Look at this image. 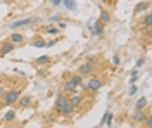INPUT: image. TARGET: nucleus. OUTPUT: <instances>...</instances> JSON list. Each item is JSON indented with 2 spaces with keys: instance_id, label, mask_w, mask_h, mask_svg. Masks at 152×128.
<instances>
[{
  "instance_id": "1",
  "label": "nucleus",
  "mask_w": 152,
  "mask_h": 128,
  "mask_svg": "<svg viewBox=\"0 0 152 128\" xmlns=\"http://www.w3.org/2000/svg\"><path fill=\"white\" fill-rule=\"evenodd\" d=\"M21 89H10V90H5V94L2 95V104L4 106H14L18 104L19 97H21Z\"/></svg>"
},
{
  "instance_id": "2",
  "label": "nucleus",
  "mask_w": 152,
  "mask_h": 128,
  "mask_svg": "<svg viewBox=\"0 0 152 128\" xmlns=\"http://www.w3.org/2000/svg\"><path fill=\"white\" fill-rule=\"evenodd\" d=\"M40 23V18L37 16H33V18H24V19H18V21H12L9 24V28L12 31H18L19 28H23V26H35Z\"/></svg>"
},
{
  "instance_id": "3",
  "label": "nucleus",
  "mask_w": 152,
  "mask_h": 128,
  "mask_svg": "<svg viewBox=\"0 0 152 128\" xmlns=\"http://www.w3.org/2000/svg\"><path fill=\"white\" fill-rule=\"evenodd\" d=\"M97 69H100V66H99V62H95V61H92V62H83L80 68H78V73L81 75V76H92Z\"/></svg>"
},
{
  "instance_id": "4",
  "label": "nucleus",
  "mask_w": 152,
  "mask_h": 128,
  "mask_svg": "<svg viewBox=\"0 0 152 128\" xmlns=\"http://www.w3.org/2000/svg\"><path fill=\"white\" fill-rule=\"evenodd\" d=\"M67 100H69V95H67V94H64V92L57 94L56 102H54V111H56V113H59V111H61V109L67 104Z\"/></svg>"
},
{
  "instance_id": "5",
  "label": "nucleus",
  "mask_w": 152,
  "mask_h": 128,
  "mask_svg": "<svg viewBox=\"0 0 152 128\" xmlns=\"http://www.w3.org/2000/svg\"><path fill=\"white\" fill-rule=\"evenodd\" d=\"M88 83V87H90V92L94 94V92H97V90H100L102 87H104V78H99V76H92V78L86 81Z\"/></svg>"
},
{
  "instance_id": "6",
  "label": "nucleus",
  "mask_w": 152,
  "mask_h": 128,
  "mask_svg": "<svg viewBox=\"0 0 152 128\" xmlns=\"http://www.w3.org/2000/svg\"><path fill=\"white\" fill-rule=\"evenodd\" d=\"M7 42H10L12 45H23V43L26 42V37H24L23 33H18V31H14V33L10 35L9 38H7Z\"/></svg>"
},
{
  "instance_id": "7",
  "label": "nucleus",
  "mask_w": 152,
  "mask_h": 128,
  "mask_svg": "<svg viewBox=\"0 0 152 128\" xmlns=\"http://www.w3.org/2000/svg\"><path fill=\"white\" fill-rule=\"evenodd\" d=\"M147 113H149L147 109H135L132 114L133 123H142L143 119H145V116H147Z\"/></svg>"
},
{
  "instance_id": "8",
  "label": "nucleus",
  "mask_w": 152,
  "mask_h": 128,
  "mask_svg": "<svg viewBox=\"0 0 152 128\" xmlns=\"http://www.w3.org/2000/svg\"><path fill=\"white\" fill-rule=\"evenodd\" d=\"M149 9H151V2H149V0H143V2H140V4H137V5H135L133 14H135V16H138V14H142V12H147Z\"/></svg>"
},
{
  "instance_id": "9",
  "label": "nucleus",
  "mask_w": 152,
  "mask_h": 128,
  "mask_svg": "<svg viewBox=\"0 0 152 128\" xmlns=\"http://www.w3.org/2000/svg\"><path fill=\"white\" fill-rule=\"evenodd\" d=\"M105 31V24H102L99 19H95L94 23H92V33L94 35H99V37H102Z\"/></svg>"
},
{
  "instance_id": "10",
  "label": "nucleus",
  "mask_w": 152,
  "mask_h": 128,
  "mask_svg": "<svg viewBox=\"0 0 152 128\" xmlns=\"http://www.w3.org/2000/svg\"><path fill=\"white\" fill-rule=\"evenodd\" d=\"M14 49H16V45H12L10 42H2V45H0V56H7Z\"/></svg>"
},
{
  "instance_id": "11",
  "label": "nucleus",
  "mask_w": 152,
  "mask_h": 128,
  "mask_svg": "<svg viewBox=\"0 0 152 128\" xmlns=\"http://www.w3.org/2000/svg\"><path fill=\"white\" fill-rule=\"evenodd\" d=\"M76 89H78V87H76V85H73L69 80H66V81H64V85H62V92H64V94H67V95H73V94H76Z\"/></svg>"
},
{
  "instance_id": "12",
  "label": "nucleus",
  "mask_w": 152,
  "mask_h": 128,
  "mask_svg": "<svg viewBox=\"0 0 152 128\" xmlns=\"http://www.w3.org/2000/svg\"><path fill=\"white\" fill-rule=\"evenodd\" d=\"M99 21H100L102 24H109V23L113 21V14L107 12V10H100V14H99Z\"/></svg>"
},
{
  "instance_id": "13",
  "label": "nucleus",
  "mask_w": 152,
  "mask_h": 128,
  "mask_svg": "<svg viewBox=\"0 0 152 128\" xmlns=\"http://www.w3.org/2000/svg\"><path fill=\"white\" fill-rule=\"evenodd\" d=\"M81 102H83V95H80V94H73V95H69V104H71V106L80 108Z\"/></svg>"
},
{
  "instance_id": "14",
  "label": "nucleus",
  "mask_w": 152,
  "mask_h": 128,
  "mask_svg": "<svg viewBox=\"0 0 152 128\" xmlns=\"http://www.w3.org/2000/svg\"><path fill=\"white\" fill-rule=\"evenodd\" d=\"M151 21H152V16L149 14V12H145V14H143V18L140 19V24H142L143 30L151 31Z\"/></svg>"
},
{
  "instance_id": "15",
  "label": "nucleus",
  "mask_w": 152,
  "mask_h": 128,
  "mask_svg": "<svg viewBox=\"0 0 152 128\" xmlns=\"http://www.w3.org/2000/svg\"><path fill=\"white\" fill-rule=\"evenodd\" d=\"M69 81H71L73 85H76V87H80V85L85 81V76H81L80 73H73V75L69 76Z\"/></svg>"
},
{
  "instance_id": "16",
  "label": "nucleus",
  "mask_w": 152,
  "mask_h": 128,
  "mask_svg": "<svg viewBox=\"0 0 152 128\" xmlns=\"http://www.w3.org/2000/svg\"><path fill=\"white\" fill-rule=\"evenodd\" d=\"M31 102H33V97H31V95H21L19 100H18L19 108H28Z\"/></svg>"
},
{
  "instance_id": "17",
  "label": "nucleus",
  "mask_w": 152,
  "mask_h": 128,
  "mask_svg": "<svg viewBox=\"0 0 152 128\" xmlns=\"http://www.w3.org/2000/svg\"><path fill=\"white\" fill-rule=\"evenodd\" d=\"M16 118H18L16 109H9V111L5 113V116H4V121H5V123H12V121H16Z\"/></svg>"
},
{
  "instance_id": "18",
  "label": "nucleus",
  "mask_w": 152,
  "mask_h": 128,
  "mask_svg": "<svg viewBox=\"0 0 152 128\" xmlns=\"http://www.w3.org/2000/svg\"><path fill=\"white\" fill-rule=\"evenodd\" d=\"M75 109H76V108H75V106H71V104H69V100H67V104H66L62 109H61L59 113H61L62 116H71V114L75 113Z\"/></svg>"
},
{
  "instance_id": "19",
  "label": "nucleus",
  "mask_w": 152,
  "mask_h": 128,
  "mask_svg": "<svg viewBox=\"0 0 152 128\" xmlns=\"http://www.w3.org/2000/svg\"><path fill=\"white\" fill-rule=\"evenodd\" d=\"M29 43H31L33 47H37V49H45V43H47V42H45L43 37H37V38L33 40V42H29Z\"/></svg>"
},
{
  "instance_id": "20",
  "label": "nucleus",
  "mask_w": 152,
  "mask_h": 128,
  "mask_svg": "<svg viewBox=\"0 0 152 128\" xmlns=\"http://www.w3.org/2000/svg\"><path fill=\"white\" fill-rule=\"evenodd\" d=\"M50 56H40V57H37V61H35V64L37 66H47V64H50Z\"/></svg>"
},
{
  "instance_id": "21",
  "label": "nucleus",
  "mask_w": 152,
  "mask_h": 128,
  "mask_svg": "<svg viewBox=\"0 0 152 128\" xmlns=\"http://www.w3.org/2000/svg\"><path fill=\"white\" fill-rule=\"evenodd\" d=\"M147 106H149V99L140 97L137 100V104H135V109H147Z\"/></svg>"
},
{
  "instance_id": "22",
  "label": "nucleus",
  "mask_w": 152,
  "mask_h": 128,
  "mask_svg": "<svg viewBox=\"0 0 152 128\" xmlns=\"http://www.w3.org/2000/svg\"><path fill=\"white\" fill-rule=\"evenodd\" d=\"M42 33H43V35H59V28H57L56 24H50V26H47Z\"/></svg>"
},
{
  "instance_id": "23",
  "label": "nucleus",
  "mask_w": 152,
  "mask_h": 128,
  "mask_svg": "<svg viewBox=\"0 0 152 128\" xmlns=\"http://www.w3.org/2000/svg\"><path fill=\"white\" fill-rule=\"evenodd\" d=\"M62 4H64L69 10H76V2L75 0H62Z\"/></svg>"
},
{
  "instance_id": "24",
  "label": "nucleus",
  "mask_w": 152,
  "mask_h": 128,
  "mask_svg": "<svg viewBox=\"0 0 152 128\" xmlns=\"http://www.w3.org/2000/svg\"><path fill=\"white\" fill-rule=\"evenodd\" d=\"M142 123H145V128H152V116H151V113H147V116H145V119H143Z\"/></svg>"
},
{
  "instance_id": "25",
  "label": "nucleus",
  "mask_w": 152,
  "mask_h": 128,
  "mask_svg": "<svg viewBox=\"0 0 152 128\" xmlns=\"http://www.w3.org/2000/svg\"><path fill=\"white\" fill-rule=\"evenodd\" d=\"M143 62H145V57H140V59H138L137 62H135V68H138V69H140V68L143 66Z\"/></svg>"
},
{
  "instance_id": "26",
  "label": "nucleus",
  "mask_w": 152,
  "mask_h": 128,
  "mask_svg": "<svg viewBox=\"0 0 152 128\" xmlns=\"http://www.w3.org/2000/svg\"><path fill=\"white\" fill-rule=\"evenodd\" d=\"M48 2H50L52 7H59V5H62V0H48Z\"/></svg>"
},
{
  "instance_id": "27",
  "label": "nucleus",
  "mask_w": 152,
  "mask_h": 128,
  "mask_svg": "<svg viewBox=\"0 0 152 128\" xmlns=\"http://www.w3.org/2000/svg\"><path fill=\"white\" fill-rule=\"evenodd\" d=\"M56 26L59 28V31H62V30H66V28H67V24H66V23H62V21H59Z\"/></svg>"
},
{
  "instance_id": "28",
  "label": "nucleus",
  "mask_w": 152,
  "mask_h": 128,
  "mask_svg": "<svg viewBox=\"0 0 152 128\" xmlns=\"http://www.w3.org/2000/svg\"><path fill=\"white\" fill-rule=\"evenodd\" d=\"M56 43H57V38H54V40H48L47 43H45V47H48V49H50V47H54Z\"/></svg>"
},
{
  "instance_id": "29",
  "label": "nucleus",
  "mask_w": 152,
  "mask_h": 128,
  "mask_svg": "<svg viewBox=\"0 0 152 128\" xmlns=\"http://www.w3.org/2000/svg\"><path fill=\"white\" fill-rule=\"evenodd\" d=\"M137 92H138V89H137V85H132V87H130V92H128V94H130V95H135Z\"/></svg>"
},
{
  "instance_id": "30",
  "label": "nucleus",
  "mask_w": 152,
  "mask_h": 128,
  "mask_svg": "<svg viewBox=\"0 0 152 128\" xmlns=\"http://www.w3.org/2000/svg\"><path fill=\"white\" fill-rule=\"evenodd\" d=\"M5 83H0V99H2V95H4V94H5Z\"/></svg>"
},
{
  "instance_id": "31",
  "label": "nucleus",
  "mask_w": 152,
  "mask_h": 128,
  "mask_svg": "<svg viewBox=\"0 0 152 128\" xmlns=\"http://www.w3.org/2000/svg\"><path fill=\"white\" fill-rule=\"evenodd\" d=\"M50 21H52V23H59V21H61V14H57V16H52V18H50Z\"/></svg>"
},
{
  "instance_id": "32",
  "label": "nucleus",
  "mask_w": 152,
  "mask_h": 128,
  "mask_svg": "<svg viewBox=\"0 0 152 128\" xmlns=\"http://www.w3.org/2000/svg\"><path fill=\"white\" fill-rule=\"evenodd\" d=\"M138 73H140L138 68H135V69H132V73H130V75H132V76H138Z\"/></svg>"
},
{
  "instance_id": "33",
  "label": "nucleus",
  "mask_w": 152,
  "mask_h": 128,
  "mask_svg": "<svg viewBox=\"0 0 152 128\" xmlns=\"http://www.w3.org/2000/svg\"><path fill=\"white\" fill-rule=\"evenodd\" d=\"M113 62L118 66V64H119V57H118V56H114V57H113Z\"/></svg>"
},
{
  "instance_id": "34",
  "label": "nucleus",
  "mask_w": 152,
  "mask_h": 128,
  "mask_svg": "<svg viewBox=\"0 0 152 128\" xmlns=\"http://www.w3.org/2000/svg\"><path fill=\"white\" fill-rule=\"evenodd\" d=\"M2 106H4V104H2V100H0V109H2Z\"/></svg>"
}]
</instances>
